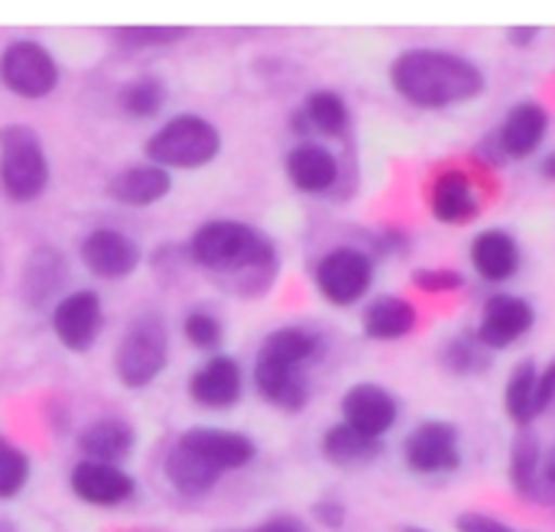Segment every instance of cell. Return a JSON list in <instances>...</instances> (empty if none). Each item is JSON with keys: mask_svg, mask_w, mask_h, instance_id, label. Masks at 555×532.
<instances>
[{"mask_svg": "<svg viewBox=\"0 0 555 532\" xmlns=\"http://www.w3.org/2000/svg\"><path fill=\"white\" fill-rule=\"evenodd\" d=\"M29 481V458L0 436V497H16Z\"/></svg>", "mask_w": 555, "mask_h": 532, "instance_id": "cell-33", "label": "cell"}, {"mask_svg": "<svg viewBox=\"0 0 555 532\" xmlns=\"http://www.w3.org/2000/svg\"><path fill=\"white\" fill-rule=\"evenodd\" d=\"M462 283H465L462 273L446 270V267H429V270H416V273H413V286L423 289V293H433V296L452 293V289H459Z\"/></svg>", "mask_w": 555, "mask_h": 532, "instance_id": "cell-36", "label": "cell"}, {"mask_svg": "<svg viewBox=\"0 0 555 532\" xmlns=\"http://www.w3.org/2000/svg\"><path fill=\"white\" fill-rule=\"evenodd\" d=\"M403 458H406L410 471H416L423 478L459 471V465H462L459 429L452 423H442V419L420 423L403 445Z\"/></svg>", "mask_w": 555, "mask_h": 532, "instance_id": "cell-8", "label": "cell"}, {"mask_svg": "<svg viewBox=\"0 0 555 532\" xmlns=\"http://www.w3.org/2000/svg\"><path fill=\"white\" fill-rule=\"evenodd\" d=\"M0 532H10V527H0Z\"/></svg>", "mask_w": 555, "mask_h": 532, "instance_id": "cell-44", "label": "cell"}, {"mask_svg": "<svg viewBox=\"0 0 555 532\" xmlns=\"http://www.w3.org/2000/svg\"><path fill=\"white\" fill-rule=\"evenodd\" d=\"M439 364L455 377H478L491 367V351L478 341V335H459L442 345Z\"/></svg>", "mask_w": 555, "mask_h": 532, "instance_id": "cell-30", "label": "cell"}, {"mask_svg": "<svg viewBox=\"0 0 555 532\" xmlns=\"http://www.w3.org/2000/svg\"><path fill=\"white\" fill-rule=\"evenodd\" d=\"M511 484L524 501H543V452L533 429H520L511 449Z\"/></svg>", "mask_w": 555, "mask_h": 532, "instance_id": "cell-22", "label": "cell"}, {"mask_svg": "<svg viewBox=\"0 0 555 532\" xmlns=\"http://www.w3.org/2000/svg\"><path fill=\"white\" fill-rule=\"evenodd\" d=\"M555 403V361L540 374V387H537V413H546Z\"/></svg>", "mask_w": 555, "mask_h": 532, "instance_id": "cell-39", "label": "cell"}, {"mask_svg": "<svg viewBox=\"0 0 555 532\" xmlns=\"http://www.w3.org/2000/svg\"><path fill=\"white\" fill-rule=\"evenodd\" d=\"M553 504H555V501H553Z\"/></svg>", "mask_w": 555, "mask_h": 532, "instance_id": "cell-45", "label": "cell"}, {"mask_svg": "<svg viewBox=\"0 0 555 532\" xmlns=\"http://www.w3.org/2000/svg\"><path fill=\"white\" fill-rule=\"evenodd\" d=\"M78 449L88 462H101V465H117L120 458H127L133 452V429L120 419H101L91 423L81 436H78Z\"/></svg>", "mask_w": 555, "mask_h": 532, "instance_id": "cell-24", "label": "cell"}, {"mask_svg": "<svg viewBox=\"0 0 555 532\" xmlns=\"http://www.w3.org/2000/svg\"><path fill=\"white\" fill-rule=\"evenodd\" d=\"M540 172H543V179H550V182H555V153H550V156L543 159Z\"/></svg>", "mask_w": 555, "mask_h": 532, "instance_id": "cell-42", "label": "cell"}, {"mask_svg": "<svg viewBox=\"0 0 555 532\" xmlns=\"http://www.w3.org/2000/svg\"><path fill=\"white\" fill-rule=\"evenodd\" d=\"M533 306L520 296H491L485 302L481 322H478V341L488 351H501L511 348L514 341H520L530 328H533Z\"/></svg>", "mask_w": 555, "mask_h": 532, "instance_id": "cell-10", "label": "cell"}, {"mask_svg": "<svg viewBox=\"0 0 555 532\" xmlns=\"http://www.w3.org/2000/svg\"><path fill=\"white\" fill-rule=\"evenodd\" d=\"M302 117H306L309 130H315L322 137H341L348 127V104L335 91H312L306 98Z\"/></svg>", "mask_w": 555, "mask_h": 532, "instance_id": "cell-31", "label": "cell"}, {"mask_svg": "<svg viewBox=\"0 0 555 532\" xmlns=\"http://www.w3.org/2000/svg\"><path fill=\"white\" fill-rule=\"evenodd\" d=\"M472 267L478 270L481 280L488 283H507L517 276L520 270V247L517 241L501 231V228H491V231H481L475 241H472Z\"/></svg>", "mask_w": 555, "mask_h": 532, "instance_id": "cell-18", "label": "cell"}, {"mask_svg": "<svg viewBox=\"0 0 555 532\" xmlns=\"http://www.w3.org/2000/svg\"><path fill=\"white\" fill-rule=\"evenodd\" d=\"M166 478H169V484L179 491V494H185V497H202V494H208L215 484H218V478H221V471H215L208 462H202L192 449H185L182 442H176L172 449H169V455H166Z\"/></svg>", "mask_w": 555, "mask_h": 532, "instance_id": "cell-25", "label": "cell"}, {"mask_svg": "<svg viewBox=\"0 0 555 532\" xmlns=\"http://www.w3.org/2000/svg\"><path fill=\"white\" fill-rule=\"evenodd\" d=\"M459 532H520L514 530L511 523H501L498 517H488V514H478V510H468L459 517Z\"/></svg>", "mask_w": 555, "mask_h": 532, "instance_id": "cell-37", "label": "cell"}, {"mask_svg": "<svg viewBox=\"0 0 555 532\" xmlns=\"http://www.w3.org/2000/svg\"><path fill=\"white\" fill-rule=\"evenodd\" d=\"M390 85L416 107L442 111L485 91V72L446 49H406L390 62Z\"/></svg>", "mask_w": 555, "mask_h": 532, "instance_id": "cell-1", "label": "cell"}, {"mask_svg": "<svg viewBox=\"0 0 555 532\" xmlns=\"http://www.w3.org/2000/svg\"><path fill=\"white\" fill-rule=\"evenodd\" d=\"M364 335L374 341H397L406 338L416 328V309L413 302L400 296H380L364 309Z\"/></svg>", "mask_w": 555, "mask_h": 532, "instance_id": "cell-23", "label": "cell"}, {"mask_svg": "<svg viewBox=\"0 0 555 532\" xmlns=\"http://www.w3.org/2000/svg\"><path fill=\"white\" fill-rule=\"evenodd\" d=\"M315 520H319L325 530H341L345 520H348V510H345V504H338V501H319V504H315Z\"/></svg>", "mask_w": 555, "mask_h": 532, "instance_id": "cell-38", "label": "cell"}, {"mask_svg": "<svg viewBox=\"0 0 555 532\" xmlns=\"http://www.w3.org/2000/svg\"><path fill=\"white\" fill-rule=\"evenodd\" d=\"M341 416L351 429L371 436V439H384L397 416H400V406H397V397L380 387V384H354L345 397H341Z\"/></svg>", "mask_w": 555, "mask_h": 532, "instance_id": "cell-9", "label": "cell"}, {"mask_svg": "<svg viewBox=\"0 0 555 532\" xmlns=\"http://www.w3.org/2000/svg\"><path fill=\"white\" fill-rule=\"evenodd\" d=\"M403 532H426V530H420V527H406Z\"/></svg>", "mask_w": 555, "mask_h": 532, "instance_id": "cell-43", "label": "cell"}, {"mask_svg": "<svg viewBox=\"0 0 555 532\" xmlns=\"http://www.w3.org/2000/svg\"><path fill=\"white\" fill-rule=\"evenodd\" d=\"M380 452H384L380 439H371V436L351 429L348 423L332 426L322 439V455L338 468H358V465L377 462Z\"/></svg>", "mask_w": 555, "mask_h": 532, "instance_id": "cell-26", "label": "cell"}, {"mask_svg": "<svg viewBox=\"0 0 555 532\" xmlns=\"http://www.w3.org/2000/svg\"><path fill=\"white\" fill-rule=\"evenodd\" d=\"M244 390V374L234 358H211L205 367H198L189 380V393L198 406L205 410H228L241 400Z\"/></svg>", "mask_w": 555, "mask_h": 532, "instance_id": "cell-14", "label": "cell"}, {"mask_svg": "<svg viewBox=\"0 0 555 532\" xmlns=\"http://www.w3.org/2000/svg\"><path fill=\"white\" fill-rule=\"evenodd\" d=\"M546 130H550V111L543 104H537V101H520L507 114V120L501 124L494 143H498L501 156L527 159V156H533L543 146Z\"/></svg>", "mask_w": 555, "mask_h": 532, "instance_id": "cell-13", "label": "cell"}, {"mask_svg": "<svg viewBox=\"0 0 555 532\" xmlns=\"http://www.w3.org/2000/svg\"><path fill=\"white\" fill-rule=\"evenodd\" d=\"M182 332H185V338H189L195 348H202V351L221 348V338H224V328H221V322H218L211 312H189L185 322H182Z\"/></svg>", "mask_w": 555, "mask_h": 532, "instance_id": "cell-34", "label": "cell"}, {"mask_svg": "<svg viewBox=\"0 0 555 532\" xmlns=\"http://www.w3.org/2000/svg\"><path fill=\"white\" fill-rule=\"evenodd\" d=\"M537 33H540L537 26H514V29H511V42H514V46H530V42L537 39Z\"/></svg>", "mask_w": 555, "mask_h": 532, "instance_id": "cell-41", "label": "cell"}, {"mask_svg": "<svg viewBox=\"0 0 555 532\" xmlns=\"http://www.w3.org/2000/svg\"><path fill=\"white\" fill-rule=\"evenodd\" d=\"M189 254L198 267L211 273L241 276L237 289L244 296L263 293L276 273V247L267 234L244 221H208L189 241Z\"/></svg>", "mask_w": 555, "mask_h": 532, "instance_id": "cell-2", "label": "cell"}, {"mask_svg": "<svg viewBox=\"0 0 555 532\" xmlns=\"http://www.w3.org/2000/svg\"><path fill=\"white\" fill-rule=\"evenodd\" d=\"M172 189V179L163 166H130V169H120L111 182H107V195L120 205H153L159 198H166Z\"/></svg>", "mask_w": 555, "mask_h": 532, "instance_id": "cell-21", "label": "cell"}, {"mask_svg": "<svg viewBox=\"0 0 555 532\" xmlns=\"http://www.w3.org/2000/svg\"><path fill=\"white\" fill-rule=\"evenodd\" d=\"M52 328L68 351H88L101 332V299L91 289L65 296L52 312Z\"/></svg>", "mask_w": 555, "mask_h": 532, "instance_id": "cell-11", "label": "cell"}, {"mask_svg": "<svg viewBox=\"0 0 555 532\" xmlns=\"http://www.w3.org/2000/svg\"><path fill=\"white\" fill-rule=\"evenodd\" d=\"M254 532H309V530H306V523H302V520H296V517H273V520L260 523Z\"/></svg>", "mask_w": 555, "mask_h": 532, "instance_id": "cell-40", "label": "cell"}, {"mask_svg": "<svg viewBox=\"0 0 555 532\" xmlns=\"http://www.w3.org/2000/svg\"><path fill=\"white\" fill-rule=\"evenodd\" d=\"M72 491L91 507H117L133 497V478L117 465L81 462L72 471Z\"/></svg>", "mask_w": 555, "mask_h": 532, "instance_id": "cell-17", "label": "cell"}, {"mask_svg": "<svg viewBox=\"0 0 555 532\" xmlns=\"http://www.w3.org/2000/svg\"><path fill=\"white\" fill-rule=\"evenodd\" d=\"M0 185L13 202H33L49 185L42 140L26 124H10L0 130Z\"/></svg>", "mask_w": 555, "mask_h": 532, "instance_id": "cell-3", "label": "cell"}, {"mask_svg": "<svg viewBox=\"0 0 555 532\" xmlns=\"http://www.w3.org/2000/svg\"><path fill=\"white\" fill-rule=\"evenodd\" d=\"M319 351H322L319 335H312L309 328H296V325L270 332L260 345V358H270L289 367H306Z\"/></svg>", "mask_w": 555, "mask_h": 532, "instance_id": "cell-27", "label": "cell"}, {"mask_svg": "<svg viewBox=\"0 0 555 532\" xmlns=\"http://www.w3.org/2000/svg\"><path fill=\"white\" fill-rule=\"evenodd\" d=\"M286 176L289 182L306 195H322L338 179V159L319 146V143H299L286 156Z\"/></svg>", "mask_w": 555, "mask_h": 532, "instance_id": "cell-19", "label": "cell"}, {"mask_svg": "<svg viewBox=\"0 0 555 532\" xmlns=\"http://www.w3.org/2000/svg\"><path fill=\"white\" fill-rule=\"evenodd\" d=\"M221 150V133L211 120L198 114H179L169 124H163L150 143L146 156L153 166H172V169H198L211 163Z\"/></svg>", "mask_w": 555, "mask_h": 532, "instance_id": "cell-4", "label": "cell"}, {"mask_svg": "<svg viewBox=\"0 0 555 532\" xmlns=\"http://www.w3.org/2000/svg\"><path fill=\"white\" fill-rule=\"evenodd\" d=\"M429 205H433L436 221H442V224H468L481 211L472 179L459 169H449L436 179Z\"/></svg>", "mask_w": 555, "mask_h": 532, "instance_id": "cell-20", "label": "cell"}, {"mask_svg": "<svg viewBox=\"0 0 555 532\" xmlns=\"http://www.w3.org/2000/svg\"><path fill=\"white\" fill-rule=\"evenodd\" d=\"M537 387H540L537 364L533 361L517 364L514 374H511V380H507V390H504V406H507V416L520 429H530V423L540 416L537 413Z\"/></svg>", "mask_w": 555, "mask_h": 532, "instance_id": "cell-29", "label": "cell"}, {"mask_svg": "<svg viewBox=\"0 0 555 532\" xmlns=\"http://www.w3.org/2000/svg\"><path fill=\"white\" fill-rule=\"evenodd\" d=\"M0 81L20 98H46L59 85V65L39 42H10L0 55Z\"/></svg>", "mask_w": 555, "mask_h": 532, "instance_id": "cell-7", "label": "cell"}, {"mask_svg": "<svg viewBox=\"0 0 555 532\" xmlns=\"http://www.w3.org/2000/svg\"><path fill=\"white\" fill-rule=\"evenodd\" d=\"M81 263L101 276V280H120V276H130L140 263V247L120 234V231H111V228H101V231H91L81 244Z\"/></svg>", "mask_w": 555, "mask_h": 532, "instance_id": "cell-12", "label": "cell"}, {"mask_svg": "<svg viewBox=\"0 0 555 532\" xmlns=\"http://www.w3.org/2000/svg\"><path fill=\"white\" fill-rule=\"evenodd\" d=\"M254 384H257V393L270 406L286 410V413L302 410L309 400V380H306L302 367H289V364L270 361V358H260V354L254 364Z\"/></svg>", "mask_w": 555, "mask_h": 532, "instance_id": "cell-16", "label": "cell"}, {"mask_svg": "<svg viewBox=\"0 0 555 532\" xmlns=\"http://www.w3.org/2000/svg\"><path fill=\"white\" fill-rule=\"evenodd\" d=\"M166 358H169V335H166L163 319L159 315H140L124 332V338L117 345L114 367H117V377L124 387L140 390L163 374Z\"/></svg>", "mask_w": 555, "mask_h": 532, "instance_id": "cell-5", "label": "cell"}, {"mask_svg": "<svg viewBox=\"0 0 555 532\" xmlns=\"http://www.w3.org/2000/svg\"><path fill=\"white\" fill-rule=\"evenodd\" d=\"M124 46H166L185 36L182 26H130V29H117Z\"/></svg>", "mask_w": 555, "mask_h": 532, "instance_id": "cell-35", "label": "cell"}, {"mask_svg": "<svg viewBox=\"0 0 555 532\" xmlns=\"http://www.w3.org/2000/svg\"><path fill=\"white\" fill-rule=\"evenodd\" d=\"M65 280V260L52 247H39L23 270V293L33 306H42Z\"/></svg>", "mask_w": 555, "mask_h": 532, "instance_id": "cell-28", "label": "cell"}, {"mask_svg": "<svg viewBox=\"0 0 555 532\" xmlns=\"http://www.w3.org/2000/svg\"><path fill=\"white\" fill-rule=\"evenodd\" d=\"M374 283V263L358 247H335L315 267V286L332 306H354Z\"/></svg>", "mask_w": 555, "mask_h": 532, "instance_id": "cell-6", "label": "cell"}, {"mask_svg": "<svg viewBox=\"0 0 555 532\" xmlns=\"http://www.w3.org/2000/svg\"><path fill=\"white\" fill-rule=\"evenodd\" d=\"M185 449H192L202 462H208L215 471H234L254 462L257 445L241 436V432H224V429H189L179 439Z\"/></svg>", "mask_w": 555, "mask_h": 532, "instance_id": "cell-15", "label": "cell"}, {"mask_svg": "<svg viewBox=\"0 0 555 532\" xmlns=\"http://www.w3.org/2000/svg\"><path fill=\"white\" fill-rule=\"evenodd\" d=\"M117 104L124 114L130 117H153L159 114V107L166 104V85L153 75H143V78H133L120 88L117 94Z\"/></svg>", "mask_w": 555, "mask_h": 532, "instance_id": "cell-32", "label": "cell"}]
</instances>
